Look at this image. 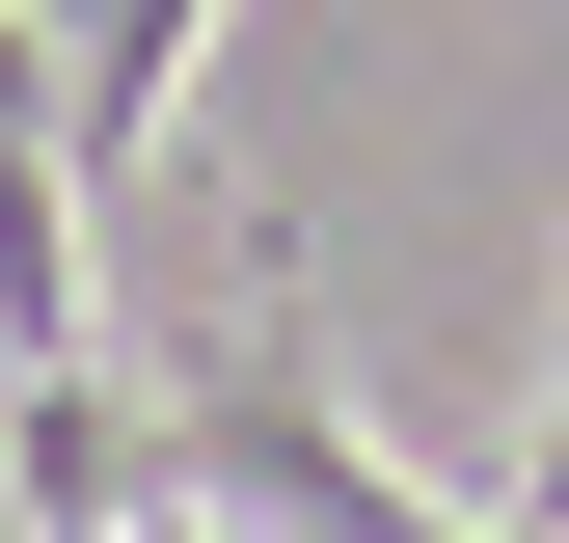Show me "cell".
I'll return each mask as SVG.
<instances>
[{
    "label": "cell",
    "instance_id": "1",
    "mask_svg": "<svg viewBox=\"0 0 569 543\" xmlns=\"http://www.w3.org/2000/svg\"><path fill=\"white\" fill-rule=\"evenodd\" d=\"M136 435H163V490L218 516V543H516V516L407 490V462L326 407V354H299V218H271V190H190V326H163V381H136Z\"/></svg>",
    "mask_w": 569,
    "mask_h": 543
},
{
    "label": "cell",
    "instance_id": "2",
    "mask_svg": "<svg viewBox=\"0 0 569 543\" xmlns=\"http://www.w3.org/2000/svg\"><path fill=\"white\" fill-rule=\"evenodd\" d=\"M190 55H218V0H28V136H54V190H82V218H136V190H163Z\"/></svg>",
    "mask_w": 569,
    "mask_h": 543
}]
</instances>
